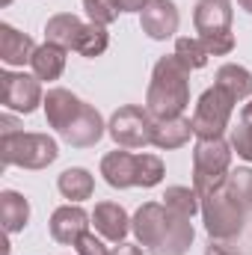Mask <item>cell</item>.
Listing matches in <instances>:
<instances>
[{"instance_id": "obj_1", "label": "cell", "mask_w": 252, "mask_h": 255, "mask_svg": "<svg viewBox=\"0 0 252 255\" xmlns=\"http://www.w3.org/2000/svg\"><path fill=\"white\" fill-rule=\"evenodd\" d=\"M130 232L136 235V244L151 255H187L196 238L190 217L175 214L163 202H145L133 214Z\"/></svg>"}, {"instance_id": "obj_2", "label": "cell", "mask_w": 252, "mask_h": 255, "mask_svg": "<svg viewBox=\"0 0 252 255\" xmlns=\"http://www.w3.org/2000/svg\"><path fill=\"white\" fill-rule=\"evenodd\" d=\"M190 107V68L175 54L160 57L145 89V110L151 119H175Z\"/></svg>"}, {"instance_id": "obj_3", "label": "cell", "mask_w": 252, "mask_h": 255, "mask_svg": "<svg viewBox=\"0 0 252 255\" xmlns=\"http://www.w3.org/2000/svg\"><path fill=\"white\" fill-rule=\"evenodd\" d=\"M60 157V145L48 133H0V160L6 166H21V169H48Z\"/></svg>"}, {"instance_id": "obj_4", "label": "cell", "mask_w": 252, "mask_h": 255, "mask_svg": "<svg viewBox=\"0 0 252 255\" xmlns=\"http://www.w3.org/2000/svg\"><path fill=\"white\" fill-rule=\"evenodd\" d=\"M232 3L229 0H199L193 9V27L208 48L211 57H226L235 51V33H232Z\"/></svg>"}, {"instance_id": "obj_5", "label": "cell", "mask_w": 252, "mask_h": 255, "mask_svg": "<svg viewBox=\"0 0 252 255\" xmlns=\"http://www.w3.org/2000/svg\"><path fill=\"white\" fill-rule=\"evenodd\" d=\"M232 154H235V148L223 136L196 139V145H193V190L199 193V199L223 187L226 175L232 172Z\"/></svg>"}, {"instance_id": "obj_6", "label": "cell", "mask_w": 252, "mask_h": 255, "mask_svg": "<svg viewBox=\"0 0 252 255\" xmlns=\"http://www.w3.org/2000/svg\"><path fill=\"white\" fill-rule=\"evenodd\" d=\"M247 217H250V208L232 199L223 187L202 196V220H205V232L211 235V241H223V244L235 241L238 235H244Z\"/></svg>"}, {"instance_id": "obj_7", "label": "cell", "mask_w": 252, "mask_h": 255, "mask_svg": "<svg viewBox=\"0 0 252 255\" xmlns=\"http://www.w3.org/2000/svg\"><path fill=\"white\" fill-rule=\"evenodd\" d=\"M235 98L220 89V86H208L199 101H196V110L190 116V125L196 139H214V136H223L229 125H232V113H235Z\"/></svg>"}, {"instance_id": "obj_8", "label": "cell", "mask_w": 252, "mask_h": 255, "mask_svg": "<svg viewBox=\"0 0 252 255\" xmlns=\"http://www.w3.org/2000/svg\"><path fill=\"white\" fill-rule=\"evenodd\" d=\"M107 133L113 136V142L119 148H145V145H151V136H154V119L145 107L125 104L110 116Z\"/></svg>"}, {"instance_id": "obj_9", "label": "cell", "mask_w": 252, "mask_h": 255, "mask_svg": "<svg viewBox=\"0 0 252 255\" xmlns=\"http://www.w3.org/2000/svg\"><path fill=\"white\" fill-rule=\"evenodd\" d=\"M0 101L6 110L30 116L45 104L42 80L24 71H0Z\"/></svg>"}, {"instance_id": "obj_10", "label": "cell", "mask_w": 252, "mask_h": 255, "mask_svg": "<svg viewBox=\"0 0 252 255\" xmlns=\"http://www.w3.org/2000/svg\"><path fill=\"white\" fill-rule=\"evenodd\" d=\"M178 24H181V15H178V6L172 0H151L142 12H139V27L148 39L154 42H166L178 33Z\"/></svg>"}, {"instance_id": "obj_11", "label": "cell", "mask_w": 252, "mask_h": 255, "mask_svg": "<svg viewBox=\"0 0 252 255\" xmlns=\"http://www.w3.org/2000/svg\"><path fill=\"white\" fill-rule=\"evenodd\" d=\"M92 226V214H86L80 205L68 202L51 214V238L63 247H74L80 235H86Z\"/></svg>"}, {"instance_id": "obj_12", "label": "cell", "mask_w": 252, "mask_h": 255, "mask_svg": "<svg viewBox=\"0 0 252 255\" xmlns=\"http://www.w3.org/2000/svg\"><path fill=\"white\" fill-rule=\"evenodd\" d=\"M107 133V125H104V116L92 107V104H86L83 101V107H80V116L71 122V125L65 128L63 136L65 142L71 145V148H92L101 136Z\"/></svg>"}, {"instance_id": "obj_13", "label": "cell", "mask_w": 252, "mask_h": 255, "mask_svg": "<svg viewBox=\"0 0 252 255\" xmlns=\"http://www.w3.org/2000/svg\"><path fill=\"white\" fill-rule=\"evenodd\" d=\"M80 107H83V101H80L74 92L63 89V86H54V89H48V95H45V104H42L48 125L54 128L57 133H63L65 128H68L74 119H77V116H80Z\"/></svg>"}, {"instance_id": "obj_14", "label": "cell", "mask_w": 252, "mask_h": 255, "mask_svg": "<svg viewBox=\"0 0 252 255\" xmlns=\"http://www.w3.org/2000/svg\"><path fill=\"white\" fill-rule=\"evenodd\" d=\"M92 226L95 232L110 241V244H122L130 232V217L119 202H98L92 211Z\"/></svg>"}, {"instance_id": "obj_15", "label": "cell", "mask_w": 252, "mask_h": 255, "mask_svg": "<svg viewBox=\"0 0 252 255\" xmlns=\"http://www.w3.org/2000/svg\"><path fill=\"white\" fill-rule=\"evenodd\" d=\"M101 175L113 190L136 187V154H130L127 148L107 151L101 157Z\"/></svg>"}, {"instance_id": "obj_16", "label": "cell", "mask_w": 252, "mask_h": 255, "mask_svg": "<svg viewBox=\"0 0 252 255\" xmlns=\"http://www.w3.org/2000/svg\"><path fill=\"white\" fill-rule=\"evenodd\" d=\"M36 48H39V45H36L27 33L15 30L12 24H0V60L6 65H12V68L30 65Z\"/></svg>"}, {"instance_id": "obj_17", "label": "cell", "mask_w": 252, "mask_h": 255, "mask_svg": "<svg viewBox=\"0 0 252 255\" xmlns=\"http://www.w3.org/2000/svg\"><path fill=\"white\" fill-rule=\"evenodd\" d=\"M83 27H86V24H83L77 15H71V12H57V15H51L48 24H45V42L60 45L65 51H74V48H77V39H80V33H83Z\"/></svg>"}, {"instance_id": "obj_18", "label": "cell", "mask_w": 252, "mask_h": 255, "mask_svg": "<svg viewBox=\"0 0 252 255\" xmlns=\"http://www.w3.org/2000/svg\"><path fill=\"white\" fill-rule=\"evenodd\" d=\"M193 133V125L184 116H175V119H154V136H151V145H157L160 151H172V148H181L187 145Z\"/></svg>"}, {"instance_id": "obj_19", "label": "cell", "mask_w": 252, "mask_h": 255, "mask_svg": "<svg viewBox=\"0 0 252 255\" xmlns=\"http://www.w3.org/2000/svg\"><path fill=\"white\" fill-rule=\"evenodd\" d=\"M214 86L226 89L235 101H247L252 95V71L247 65L238 63H226L217 68V77H214Z\"/></svg>"}, {"instance_id": "obj_20", "label": "cell", "mask_w": 252, "mask_h": 255, "mask_svg": "<svg viewBox=\"0 0 252 255\" xmlns=\"http://www.w3.org/2000/svg\"><path fill=\"white\" fill-rule=\"evenodd\" d=\"M65 48L60 45H51V42H45V45H39L36 48V54H33V60H30V68H33V74L39 77V80H60L65 71Z\"/></svg>"}, {"instance_id": "obj_21", "label": "cell", "mask_w": 252, "mask_h": 255, "mask_svg": "<svg viewBox=\"0 0 252 255\" xmlns=\"http://www.w3.org/2000/svg\"><path fill=\"white\" fill-rule=\"evenodd\" d=\"M57 190L63 193L68 202L80 205V202L92 199V193H95V178H92V172L83 169V166H68L63 175L57 178Z\"/></svg>"}, {"instance_id": "obj_22", "label": "cell", "mask_w": 252, "mask_h": 255, "mask_svg": "<svg viewBox=\"0 0 252 255\" xmlns=\"http://www.w3.org/2000/svg\"><path fill=\"white\" fill-rule=\"evenodd\" d=\"M0 217H3L6 235H18L30 223V202L18 190H3L0 193Z\"/></svg>"}, {"instance_id": "obj_23", "label": "cell", "mask_w": 252, "mask_h": 255, "mask_svg": "<svg viewBox=\"0 0 252 255\" xmlns=\"http://www.w3.org/2000/svg\"><path fill=\"white\" fill-rule=\"evenodd\" d=\"M163 199V205L166 208H172L175 214H181V217H196V214H202V199H199V193L193 190V187H181V184H175V187H166V193L160 196Z\"/></svg>"}, {"instance_id": "obj_24", "label": "cell", "mask_w": 252, "mask_h": 255, "mask_svg": "<svg viewBox=\"0 0 252 255\" xmlns=\"http://www.w3.org/2000/svg\"><path fill=\"white\" fill-rule=\"evenodd\" d=\"M232 148L241 160L252 163V101L244 104L238 125L232 128Z\"/></svg>"}, {"instance_id": "obj_25", "label": "cell", "mask_w": 252, "mask_h": 255, "mask_svg": "<svg viewBox=\"0 0 252 255\" xmlns=\"http://www.w3.org/2000/svg\"><path fill=\"white\" fill-rule=\"evenodd\" d=\"M110 48V36H107V27H101V24H86L83 27V33H80V39H77V48H74V54H80V57H101L104 51Z\"/></svg>"}, {"instance_id": "obj_26", "label": "cell", "mask_w": 252, "mask_h": 255, "mask_svg": "<svg viewBox=\"0 0 252 255\" xmlns=\"http://www.w3.org/2000/svg\"><path fill=\"white\" fill-rule=\"evenodd\" d=\"M163 175H166V166L157 154H151V151L136 154V187H145V190L157 187L163 181Z\"/></svg>"}, {"instance_id": "obj_27", "label": "cell", "mask_w": 252, "mask_h": 255, "mask_svg": "<svg viewBox=\"0 0 252 255\" xmlns=\"http://www.w3.org/2000/svg\"><path fill=\"white\" fill-rule=\"evenodd\" d=\"M223 190L229 193L232 199H238L241 205L252 208V166H238L226 175Z\"/></svg>"}, {"instance_id": "obj_28", "label": "cell", "mask_w": 252, "mask_h": 255, "mask_svg": "<svg viewBox=\"0 0 252 255\" xmlns=\"http://www.w3.org/2000/svg\"><path fill=\"white\" fill-rule=\"evenodd\" d=\"M175 57L187 65L190 71H196V68H205V65H208V57H211V54H208V48L202 45V39L181 36V39H175Z\"/></svg>"}, {"instance_id": "obj_29", "label": "cell", "mask_w": 252, "mask_h": 255, "mask_svg": "<svg viewBox=\"0 0 252 255\" xmlns=\"http://www.w3.org/2000/svg\"><path fill=\"white\" fill-rule=\"evenodd\" d=\"M83 9H86L89 24L110 27V24L119 18V9H116V3H113V0H83Z\"/></svg>"}, {"instance_id": "obj_30", "label": "cell", "mask_w": 252, "mask_h": 255, "mask_svg": "<svg viewBox=\"0 0 252 255\" xmlns=\"http://www.w3.org/2000/svg\"><path fill=\"white\" fill-rule=\"evenodd\" d=\"M74 253L77 255H110V247L104 244V238H95V232H86V235L77 238Z\"/></svg>"}, {"instance_id": "obj_31", "label": "cell", "mask_w": 252, "mask_h": 255, "mask_svg": "<svg viewBox=\"0 0 252 255\" xmlns=\"http://www.w3.org/2000/svg\"><path fill=\"white\" fill-rule=\"evenodd\" d=\"M119 12H142L151 0H113Z\"/></svg>"}, {"instance_id": "obj_32", "label": "cell", "mask_w": 252, "mask_h": 255, "mask_svg": "<svg viewBox=\"0 0 252 255\" xmlns=\"http://www.w3.org/2000/svg\"><path fill=\"white\" fill-rule=\"evenodd\" d=\"M110 255H145V250L142 247H136V244H116L113 250H110Z\"/></svg>"}, {"instance_id": "obj_33", "label": "cell", "mask_w": 252, "mask_h": 255, "mask_svg": "<svg viewBox=\"0 0 252 255\" xmlns=\"http://www.w3.org/2000/svg\"><path fill=\"white\" fill-rule=\"evenodd\" d=\"M205 255H238L235 250H229L223 241H211L208 247H205Z\"/></svg>"}, {"instance_id": "obj_34", "label": "cell", "mask_w": 252, "mask_h": 255, "mask_svg": "<svg viewBox=\"0 0 252 255\" xmlns=\"http://www.w3.org/2000/svg\"><path fill=\"white\" fill-rule=\"evenodd\" d=\"M15 130H18V122L3 113V116H0V133H15Z\"/></svg>"}, {"instance_id": "obj_35", "label": "cell", "mask_w": 252, "mask_h": 255, "mask_svg": "<svg viewBox=\"0 0 252 255\" xmlns=\"http://www.w3.org/2000/svg\"><path fill=\"white\" fill-rule=\"evenodd\" d=\"M238 6H241L244 12H250V15H252V0H238Z\"/></svg>"}, {"instance_id": "obj_36", "label": "cell", "mask_w": 252, "mask_h": 255, "mask_svg": "<svg viewBox=\"0 0 252 255\" xmlns=\"http://www.w3.org/2000/svg\"><path fill=\"white\" fill-rule=\"evenodd\" d=\"M9 3H12V0H0V6H3V9H6V6H9Z\"/></svg>"}]
</instances>
